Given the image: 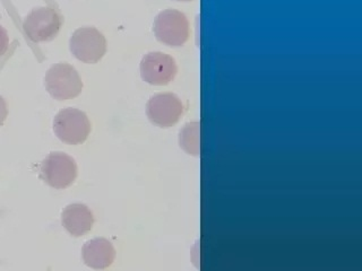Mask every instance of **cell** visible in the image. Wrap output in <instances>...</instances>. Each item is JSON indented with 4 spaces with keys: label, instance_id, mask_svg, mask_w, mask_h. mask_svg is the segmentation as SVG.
<instances>
[{
    "label": "cell",
    "instance_id": "obj_7",
    "mask_svg": "<svg viewBox=\"0 0 362 271\" xmlns=\"http://www.w3.org/2000/svg\"><path fill=\"white\" fill-rule=\"evenodd\" d=\"M141 76L147 84L164 86L175 79L178 73L173 56L163 52H150L141 59Z\"/></svg>",
    "mask_w": 362,
    "mask_h": 271
},
{
    "label": "cell",
    "instance_id": "obj_5",
    "mask_svg": "<svg viewBox=\"0 0 362 271\" xmlns=\"http://www.w3.org/2000/svg\"><path fill=\"white\" fill-rule=\"evenodd\" d=\"M153 31L160 42L170 47H181L189 39V22L181 11L167 9L156 16Z\"/></svg>",
    "mask_w": 362,
    "mask_h": 271
},
{
    "label": "cell",
    "instance_id": "obj_6",
    "mask_svg": "<svg viewBox=\"0 0 362 271\" xmlns=\"http://www.w3.org/2000/svg\"><path fill=\"white\" fill-rule=\"evenodd\" d=\"M69 47L77 60L92 65L105 56L107 40L95 28H81L71 35Z\"/></svg>",
    "mask_w": 362,
    "mask_h": 271
},
{
    "label": "cell",
    "instance_id": "obj_13",
    "mask_svg": "<svg viewBox=\"0 0 362 271\" xmlns=\"http://www.w3.org/2000/svg\"><path fill=\"white\" fill-rule=\"evenodd\" d=\"M7 116H8V107H7V102L5 101L3 96L0 95V127L5 124Z\"/></svg>",
    "mask_w": 362,
    "mask_h": 271
},
{
    "label": "cell",
    "instance_id": "obj_2",
    "mask_svg": "<svg viewBox=\"0 0 362 271\" xmlns=\"http://www.w3.org/2000/svg\"><path fill=\"white\" fill-rule=\"evenodd\" d=\"M90 119L78 109L67 107L57 113L54 120V135L67 145H81L90 133Z\"/></svg>",
    "mask_w": 362,
    "mask_h": 271
},
{
    "label": "cell",
    "instance_id": "obj_12",
    "mask_svg": "<svg viewBox=\"0 0 362 271\" xmlns=\"http://www.w3.org/2000/svg\"><path fill=\"white\" fill-rule=\"evenodd\" d=\"M9 47V37L8 33L6 31L5 28L0 25V56L7 52Z\"/></svg>",
    "mask_w": 362,
    "mask_h": 271
},
{
    "label": "cell",
    "instance_id": "obj_9",
    "mask_svg": "<svg viewBox=\"0 0 362 271\" xmlns=\"http://www.w3.org/2000/svg\"><path fill=\"white\" fill-rule=\"evenodd\" d=\"M82 258L85 265L90 268L105 270L116 259V250L110 241L105 237H96L83 246Z\"/></svg>",
    "mask_w": 362,
    "mask_h": 271
},
{
    "label": "cell",
    "instance_id": "obj_11",
    "mask_svg": "<svg viewBox=\"0 0 362 271\" xmlns=\"http://www.w3.org/2000/svg\"><path fill=\"white\" fill-rule=\"evenodd\" d=\"M199 124L188 122L179 135V144L181 148L192 156L199 155L201 152V140H199Z\"/></svg>",
    "mask_w": 362,
    "mask_h": 271
},
{
    "label": "cell",
    "instance_id": "obj_10",
    "mask_svg": "<svg viewBox=\"0 0 362 271\" xmlns=\"http://www.w3.org/2000/svg\"><path fill=\"white\" fill-rule=\"evenodd\" d=\"M62 223L71 236L81 237L93 227V212L83 203H71L62 210Z\"/></svg>",
    "mask_w": 362,
    "mask_h": 271
},
{
    "label": "cell",
    "instance_id": "obj_3",
    "mask_svg": "<svg viewBox=\"0 0 362 271\" xmlns=\"http://www.w3.org/2000/svg\"><path fill=\"white\" fill-rule=\"evenodd\" d=\"M62 23L64 18L56 9L39 7L28 13L23 28L32 42H49L59 34Z\"/></svg>",
    "mask_w": 362,
    "mask_h": 271
},
{
    "label": "cell",
    "instance_id": "obj_1",
    "mask_svg": "<svg viewBox=\"0 0 362 271\" xmlns=\"http://www.w3.org/2000/svg\"><path fill=\"white\" fill-rule=\"evenodd\" d=\"M45 88L58 101L75 99L82 93V78L73 66L60 62L45 73Z\"/></svg>",
    "mask_w": 362,
    "mask_h": 271
},
{
    "label": "cell",
    "instance_id": "obj_8",
    "mask_svg": "<svg viewBox=\"0 0 362 271\" xmlns=\"http://www.w3.org/2000/svg\"><path fill=\"white\" fill-rule=\"evenodd\" d=\"M184 105L178 96L171 93L158 94L147 102L146 114L152 124L169 128L180 120Z\"/></svg>",
    "mask_w": 362,
    "mask_h": 271
},
{
    "label": "cell",
    "instance_id": "obj_14",
    "mask_svg": "<svg viewBox=\"0 0 362 271\" xmlns=\"http://www.w3.org/2000/svg\"><path fill=\"white\" fill-rule=\"evenodd\" d=\"M177 1H192V0H177Z\"/></svg>",
    "mask_w": 362,
    "mask_h": 271
},
{
    "label": "cell",
    "instance_id": "obj_4",
    "mask_svg": "<svg viewBox=\"0 0 362 271\" xmlns=\"http://www.w3.org/2000/svg\"><path fill=\"white\" fill-rule=\"evenodd\" d=\"M77 164L73 157L62 152L49 154L41 163L40 176L54 189H67L77 178Z\"/></svg>",
    "mask_w": 362,
    "mask_h": 271
}]
</instances>
